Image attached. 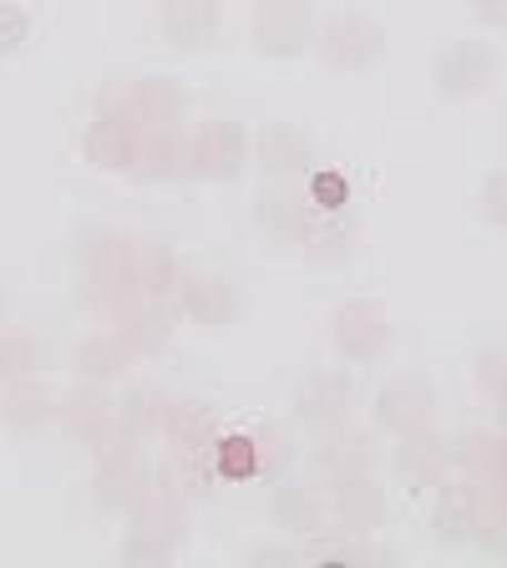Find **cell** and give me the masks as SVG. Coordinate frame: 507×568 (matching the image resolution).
Segmentation results:
<instances>
[{
	"instance_id": "4dcf8cb0",
	"label": "cell",
	"mask_w": 507,
	"mask_h": 568,
	"mask_svg": "<svg viewBox=\"0 0 507 568\" xmlns=\"http://www.w3.org/2000/svg\"><path fill=\"white\" fill-rule=\"evenodd\" d=\"M213 473L219 477H260L254 437H219L213 442Z\"/></svg>"
},
{
	"instance_id": "60d3db41",
	"label": "cell",
	"mask_w": 507,
	"mask_h": 568,
	"mask_svg": "<svg viewBox=\"0 0 507 568\" xmlns=\"http://www.w3.org/2000/svg\"><path fill=\"white\" fill-rule=\"evenodd\" d=\"M473 16L487 26H507V0H473Z\"/></svg>"
},
{
	"instance_id": "4316f807",
	"label": "cell",
	"mask_w": 507,
	"mask_h": 568,
	"mask_svg": "<svg viewBox=\"0 0 507 568\" xmlns=\"http://www.w3.org/2000/svg\"><path fill=\"white\" fill-rule=\"evenodd\" d=\"M163 422H168V396L163 390H153V386H138L128 396V402L118 406V426L128 432V437H153V432H163Z\"/></svg>"
},
{
	"instance_id": "4fadbf2b",
	"label": "cell",
	"mask_w": 507,
	"mask_h": 568,
	"mask_svg": "<svg viewBox=\"0 0 507 568\" xmlns=\"http://www.w3.org/2000/svg\"><path fill=\"white\" fill-rule=\"evenodd\" d=\"M249 158V138L239 122H203L193 132V173L203 178H234Z\"/></svg>"
},
{
	"instance_id": "f1b7e54d",
	"label": "cell",
	"mask_w": 507,
	"mask_h": 568,
	"mask_svg": "<svg viewBox=\"0 0 507 568\" xmlns=\"http://www.w3.org/2000/svg\"><path fill=\"white\" fill-rule=\"evenodd\" d=\"M305 248H310V260L315 264L345 260V254L355 248V224L345 219V209L341 213H320L315 229H310V239H305Z\"/></svg>"
},
{
	"instance_id": "ba28073f",
	"label": "cell",
	"mask_w": 507,
	"mask_h": 568,
	"mask_svg": "<svg viewBox=\"0 0 507 568\" xmlns=\"http://www.w3.org/2000/svg\"><path fill=\"white\" fill-rule=\"evenodd\" d=\"M61 426H67L77 442H87V447H112L118 437H128L118 426V406L107 402L102 386H77L71 396H61Z\"/></svg>"
},
{
	"instance_id": "ab89813d",
	"label": "cell",
	"mask_w": 507,
	"mask_h": 568,
	"mask_svg": "<svg viewBox=\"0 0 507 568\" xmlns=\"http://www.w3.org/2000/svg\"><path fill=\"white\" fill-rule=\"evenodd\" d=\"M320 564H376V558H386L381 548H366V544H325L315 548Z\"/></svg>"
},
{
	"instance_id": "ac0fdd59",
	"label": "cell",
	"mask_w": 507,
	"mask_h": 568,
	"mask_svg": "<svg viewBox=\"0 0 507 568\" xmlns=\"http://www.w3.org/2000/svg\"><path fill=\"white\" fill-rule=\"evenodd\" d=\"M132 284L148 300H163L183 284V264L173 260V248L158 239H132Z\"/></svg>"
},
{
	"instance_id": "74e56055",
	"label": "cell",
	"mask_w": 507,
	"mask_h": 568,
	"mask_svg": "<svg viewBox=\"0 0 507 568\" xmlns=\"http://www.w3.org/2000/svg\"><path fill=\"white\" fill-rule=\"evenodd\" d=\"M254 452H260V473H280L284 457H290V442H284V432H274V426H260V432H254Z\"/></svg>"
},
{
	"instance_id": "f546056e",
	"label": "cell",
	"mask_w": 507,
	"mask_h": 568,
	"mask_svg": "<svg viewBox=\"0 0 507 568\" xmlns=\"http://www.w3.org/2000/svg\"><path fill=\"white\" fill-rule=\"evenodd\" d=\"M183 87L168 82V77H142V112H148V122H178L183 118ZM142 122V128H148Z\"/></svg>"
},
{
	"instance_id": "5b68a950",
	"label": "cell",
	"mask_w": 507,
	"mask_h": 568,
	"mask_svg": "<svg viewBox=\"0 0 507 568\" xmlns=\"http://www.w3.org/2000/svg\"><path fill=\"white\" fill-rule=\"evenodd\" d=\"M331 523L345 538H371L386 523V487L376 477H345L331 487Z\"/></svg>"
},
{
	"instance_id": "e0dca14e",
	"label": "cell",
	"mask_w": 507,
	"mask_h": 568,
	"mask_svg": "<svg viewBox=\"0 0 507 568\" xmlns=\"http://www.w3.org/2000/svg\"><path fill=\"white\" fill-rule=\"evenodd\" d=\"M142 153V122H122V118H97L87 128V158L97 168H138Z\"/></svg>"
},
{
	"instance_id": "5bb4252c",
	"label": "cell",
	"mask_w": 507,
	"mask_h": 568,
	"mask_svg": "<svg viewBox=\"0 0 507 568\" xmlns=\"http://www.w3.org/2000/svg\"><path fill=\"white\" fill-rule=\"evenodd\" d=\"M396 477L412 487H437L442 477H447L452 467V442H442L432 426L426 432H412V437H402V447H396Z\"/></svg>"
},
{
	"instance_id": "9c48e42d",
	"label": "cell",
	"mask_w": 507,
	"mask_h": 568,
	"mask_svg": "<svg viewBox=\"0 0 507 568\" xmlns=\"http://www.w3.org/2000/svg\"><path fill=\"white\" fill-rule=\"evenodd\" d=\"M270 513L280 528L300 532V538H315V532H331V493L320 483H280L270 497Z\"/></svg>"
},
{
	"instance_id": "3957f363",
	"label": "cell",
	"mask_w": 507,
	"mask_h": 568,
	"mask_svg": "<svg viewBox=\"0 0 507 568\" xmlns=\"http://www.w3.org/2000/svg\"><path fill=\"white\" fill-rule=\"evenodd\" d=\"M315 47L331 67L361 71V67H371V61H381V51H386V26L366 21V16H335V21L320 31Z\"/></svg>"
},
{
	"instance_id": "e575fe53",
	"label": "cell",
	"mask_w": 507,
	"mask_h": 568,
	"mask_svg": "<svg viewBox=\"0 0 507 568\" xmlns=\"http://www.w3.org/2000/svg\"><path fill=\"white\" fill-rule=\"evenodd\" d=\"M310 203L320 213H341L351 203V189H345L341 173H310Z\"/></svg>"
},
{
	"instance_id": "7c38bea8",
	"label": "cell",
	"mask_w": 507,
	"mask_h": 568,
	"mask_svg": "<svg viewBox=\"0 0 507 568\" xmlns=\"http://www.w3.org/2000/svg\"><path fill=\"white\" fill-rule=\"evenodd\" d=\"M142 178H183L193 173V132L178 122H148L142 128V153H138Z\"/></svg>"
},
{
	"instance_id": "83f0119b",
	"label": "cell",
	"mask_w": 507,
	"mask_h": 568,
	"mask_svg": "<svg viewBox=\"0 0 507 568\" xmlns=\"http://www.w3.org/2000/svg\"><path fill=\"white\" fill-rule=\"evenodd\" d=\"M473 513H477L473 483H467V487H447V493H442V503H437V513H432V528H437L442 544H467V538H473Z\"/></svg>"
},
{
	"instance_id": "52a82bcc",
	"label": "cell",
	"mask_w": 507,
	"mask_h": 568,
	"mask_svg": "<svg viewBox=\"0 0 507 568\" xmlns=\"http://www.w3.org/2000/svg\"><path fill=\"white\" fill-rule=\"evenodd\" d=\"M331 335L351 361H376L391 345V320L376 300H345L331 320Z\"/></svg>"
},
{
	"instance_id": "1f68e13d",
	"label": "cell",
	"mask_w": 507,
	"mask_h": 568,
	"mask_svg": "<svg viewBox=\"0 0 507 568\" xmlns=\"http://www.w3.org/2000/svg\"><path fill=\"white\" fill-rule=\"evenodd\" d=\"M97 106H102L107 118L148 122V112H142V82H128V77H118V82H107V87H102V97H97Z\"/></svg>"
},
{
	"instance_id": "8992f818",
	"label": "cell",
	"mask_w": 507,
	"mask_h": 568,
	"mask_svg": "<svg viewBox=\"0 0 507 568\" xmlns=\"http://www.w3.org/2000/svg\"><path fill=\"white\" fill-rule=\"evenodd\" d=\"M376 416L386 432L396 437H412V432H426L432 416H437V396L422 376H391L386 386L376 390Z\"/></svg>"
},
{
	"instance_id": "9a60e30c",
	"label": "cell",
	"mask_w": 507,
	"mask_h": 568,
	"mask_svg": "<svg viewBox=\"0 0 507 568\" xmlns=\"http://www.w3.org/2000/svg\"><path fill=\"white\" fill-rule=\"evenodd\" d=\"M315 219H320V209L310 203V193H295V189H264L260 193V224L270 229L274 239H284V244H305Z\"/></svg>"
},
{
	"instance_id": "836d02e7",
	"label": "cell",
	"mask_w": 507,
	"mask_h": 568,
	"mask_svg": "<svg viewBox=\"0 0 507 568\" xmlns=\"http://www.w3.org/2000/svg\"><path fill=\"white\" fill-rule=\"evenodd\" d=\"M168 554H173V544L158 538V532H148V528H132L128 544H122V564H163Z\"/></svg>"
},
{
	"instance_id": "cb8c5ba5",
	"label": "cell",
	"mask_w": 507,
	"mask_h": 568,
	"mask_svg": "<svg viewBox=\"0 0 507 568\" xmlns=\"http://www.w3.org/2000/svg\"><path fill=\"white\" fill-rule=\"evenodd\" d=\"M128 513H132V528H148V532H158V538H168V544L178 548V538H183V503H178L168 487L153 483Z\"/></svg>"
},
{
	"instance_id": "d4e9b609",
	"label": "cell",
	"mask_w": 507,
	"mask_h": 568,
	"mask_svg": "<svg viewBox=\"0 0 507 568\" xmlns=\"http://www.w3.org/2000/svg\"><path fill=\"white\" fill-rule=\"evenodd\" d=\"M122 341L132 345V351H163L168 341H173V310L163 305V300H148V305H138L128 320H122Z\"/></svg>"
},
{
	"instance_id": "6da1fadb",
	"label": "cell",
	"mask_w": 507,
	"mask_h": 568,
	"mask_svg": "<svg viewBox=\"0 0 507 568\" xmlns=\"http://www.w3.org/2000/svg\"><path fill=\"white\" fill-rule=\"evenodd\" d=\"M249 36H254V47L264 57H300L310 47V36H315L310 0H260Z\"/></svg>"
},
{
	"instance_id": "484cf974",
	"label": "cell",
	"mask_w": 507,
	"mask_h": 568,
	"mask_svg": "<svg viewBox=\"0 0 507 568\" xmlns=\"http://www.w3.org/2000/svg\"><path fill=\"white\" fill-rule=\"evenodd\" d=\"M503 447L507 442L493 437V432H462V437L452 442V462H462L473 483H493V477L503 473Z\"/></svg>"
},
{
	"instance_id": "2e32d148",
	"label": "cell",
	"mask_w": 507,
	"mask_h": 568,
	"mask_svg": "<svg viewBox=\"0 0 507 568\" xmlns=\"http://www.w3.org/2000/svg\"><path fill=\"white\" fill-rule=\"evenodd\" d=\"M178 300L199 325H229L239 315V290L224 274H183L178 284Z\"/></svg>"
},
{
	"instance_id": "277c9868",
	"label": "cell",
	"mask_w": 507,
	"mask_h": 568,
	"mask_svg": "<svg viewBox=\"0 0 507 568\" xmlns=\"http://www.w3.org/2000/svg\"><path fill=\"white\" fill-rule=\"evenodd\" d=\"M497 71V57L487 41H452L432 61V82L442 97H477Z\"/></svg>"
},
{
	"instance_id": "ffe728a7",
	"label": "cell",
	"mask_w": 507,
	"mask_h": 568,
	"mask_svg": "<svg viewBox=\"0 0 507 568\" xmlns=\"http://www.w3.org/2000/svg\"><path fill=\"white\" fill-rule=\"evenodd\" d=\"M163 432L173 437L178 452H213V442L224 437V432H219V412L203 402H168Z\"/></svg>"
},
{
	"instance_id": "d6986e66",
	"label": "cell",
	"mask_w": 507,
	"mask_h": 568,
	"mask_svg": "<svg viewBox=\"0 0 507 568\" xmlns=\"http://www.w3.org/2000/svg\"><path fill=\"white\" fill-rule=\"evenodd\" d=\"M57 412H61V402L41 381H11L6 396H0V422L16 426V432H36V426H47Z\"/></svg>"
},
{
	"instance_id": "603a6c76",
	"label": "cell",
	"mask_w": 507,
	"mask_h": 568,
	"mask_svg": "<svg viewBox=\"0 0 507 568\" xmlns=\"http://www.w3.org/2000/svg\"><path fill=\"white\" fill-rule=\"evenodd\" d=\"M371 467H376V452H371L366 437H325L315 447V473L320 477L345 483V477H366Z\"/></svg>"
},
{
	"instance_id": "44dd1931",
	"label": "cell",
	"mask_w": 507,
	"mask_h": 568,
	"mask_svg": "<svg viewBox=\"0 0 507 568\" xmlns=\"http://www.w3.org/2000/svg\"><path fill=\"white\" fill-rule=\"evenodd\" d=\"M163 31L178 47H203L219 31V0H163Z\"/></svg>"
},
{
	"instance_id": "d590c367",
	"label": "cell",
	"mask_w": 507,
	"mask_h": 568,
	"mask_svg": "<svg viewBox=\"0 0 507 568\" xmlns=\"http://www.w3.org/2000/svg\"><path fill=\"white\" fill-rule=\"evenodd\" d=\"M477 386H483L493 402H507V351L477 355Z\"/></svg>"
},
{
	"instance_id": "8fae6325",
	"label": "cell",
	"mask_w": 507,
	"mask_h": 568,
	"mask_svg": "<svg viewBox=\"0 0 507 568\" xmlns=\"http://www.w3.org/2000/svg\"><path fill=\"white\" fill-rule=\"evenodd\" d=\"M254 158H260V168H270L274 178L315 173V142H310L305 128H295V122H264L260 138H254Z\"/></svg>"
},
{
	"instance_id": "f35d334b",
	"label": "cell",
	"mask_w": 507,
	"mask_h": 568,
	"mask_svg": "<svg viewBox=\"0 0 507 568\" xmlns=\"http://www.w3.org/2000/svg\"><path fill=\"white\" fill-rule=\"evenodd\" d=\"M26 31H31V21H26L21 6H11V0H0V57L21 47Z\"/></svg>"
},
{
	"instance_id": "d6a6232c",
	"label": "cell",
	"mask_w": 507,
	"mask_h": 568,
	"mask_svg": "<svg viewBox=\"0 0 507 568\" xmlns=\"http://www.w3.org/2000/svg\"><path fill=\"white\" fill-rule=\"evenodd\" d=\"M36 366V345L21 331H0V376H26Z\"/></svg>"
},
{
	"instance_id": "30bf717a",
	"label": "cell",
	"mask_w": 507,
	"mask_h": 568,
	"mask_svg": "<svg viewBox=\"0 0 507 568\" xmlns=\"http://www.w3.org/2000/svg\"><path fill=\"white\" fill-rule=\"evenodd\" d=\"M351 402H355V386L341 371H315V376H305L295 386V416L305 426H320V432H325V426H341Z\"/></svg>"
},
{
	"instance_id": "7402d4cb",
	"label": "cell",
	"mask_w": 507,
	"mask_h": 568,
	"mask_svg": "<svg viewBox=\"0 0 507 568\" xmlns=\"http://www.w3.org/2000/svg\"><path fill=\"white\" fill-rule=\"evenodd\" d=\"M132 345L122 341V331H92L87 341H77V351H71V366L82 371L87 381H107L118 376L122 366H128Z\"/></svg>"
},
{
	"instance_id": "7a4b0ae2",
	"label": "cell",
	"mask_w": 507,
	"mask_h": 568,
	"mask_svg": "<svg viewBox=\"0 0 507 568\" xmlns=\"http://www.w3.org/2000/svg\"><path fill=\"white\" fill-rule=\"evenodd\" d=\"M97 457H102V467H97V497H102L107 508H132V503L153 487L138 437H118L112 447L97 452Z\"/></svg>"
},
{
	"instance_id": "8d00e7d4",
	"label": "cell",
	"mask_w": 507,
	"mask_h": 568,
	"mask_svg": "<svg viewBox=\"0 0 507 568\" xmlns=\"http://www.w3.org/2000/svg\"><path fill=\"white\" fill-rule=\"evenodd\" d=\"M477 203H483V219H487V224H507V168H497V173L483 178V193H477Z\"/></svg>"
},
{
	"instance_id": "b9f144b4",
	"label": "cell",
	"mask_w": 507,
	"mask_h": 568,
	"mask_svg": "<svg viewBox=\"0 0 507 568\" xmlns=\"http://www.w3.org/2000/svg\"><path fill=\"white\" fill-rule=\"evenodd\" d=\"M249 564H295V548H254Z\"/></svg>"
}]
</instances>
